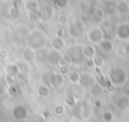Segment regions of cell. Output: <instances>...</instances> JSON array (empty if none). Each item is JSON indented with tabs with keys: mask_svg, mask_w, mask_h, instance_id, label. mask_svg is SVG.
I'll use <instances>...</instances> for the list:
<instances>
[{
	"mask_svg": "<svg viewBox=\"0 0 129 122\" xmlns=\"http://www.w3.org/2000/svg\"><path fill=\"white\" fill-rule=\"evenodd\" d=\"M50 47H51V50L56 51V53H62L66 47V41L63 37H61V35H56L54 39H51Z\"/></svg>",
	"mask_w": 129,
	"mask_h": 122,
	"instance_id": "8992f818",
	"label": "cell"
},
{
	"mask_svg": "<svg viewBox=\"0 0 129 122\" xmlns=\"http://www.w3.org/2000/svg\"><path fill=\"white\" fill-rule=\"evenodd\" d=\"M115 38L120 41H128L129 40V23L124 22L118 25L115 30Z\"/></svg>",
	"mask_w": 129,
	"mask_h": 122,
	"instance_id": "5b68a950",
	"label": "cell"
},
{
	"mask_svg": "<svg viewBox=\"0 0 129 122\" xmlns=\"http://www.w3.org/2000/svg\"><path fill=\"white\" fill-rule=\"evenodd\" d=\"M12 116L14 120L21 121L27 117V108L24 105H16L12 111Z\"/></svg>",
	"mask_w": 129,
	"mask_h": 122,
	"instance_id": "52a82bcc",
	"label": "cell"
},
{
	"mask_svg": "<svg viewBox=\"0 0 129 122\" xmlns=\"http://www.w3.org/2000/svg\"><path fill=\"white\" fill-rule=\"evenodd\" d=\"M24 7H25V9H26L27 14H30V13H34V12H37V10H39L40 4L38 0H26L24 3Z\"/></svg>",
	"mask_w": 129,
	"mask_h": 122,
	"instance_id": "4fadbf2b",
	"label": "cell"
},
{
	"mask_svg": "<svg viewBox=\"0 0 129 122\" xmlns=\"http://www.w3.org/2000/svg\"><path fill=\"white\" fill-rule=\"evenodd\" d=\"M104 90L106 91L107 94H113V93H115V90H117V87H115L113 83L110 82V81H107V82L104 85Z\"/></svg>",
	"mask_w": 129,
	"mask_h": 122,
	"instance_id": "7402d4cb",
	"label": "cell"
},
{
	"mask_svg": "<svg viewBox=\"0 0 129 122\" xmlns=\"http://www.w3.org/2000/svg\"><path fill=\"white\" fill-rule=\"evenodd\" d=\"M26 45L27 48H31L37 51L38 49L42 48L46 45V35L38 30L31 31L26 38Z\"/></svg>",
	"mask_w": 129,
	"mask_h": 122,
	"instance_id": "6da1fadb",
	"label": "cell"
},
{
	"mask_svg": "<svg viewBox=\"0 0 129 122\" xmlns=\"http://www.w3.org/2000/svg\"><path fill=\"white\" fill-rule=\"evenodd\" d=\"M81 55H82L83 58L88 59V61H91L94 57L97 55V50H96V47L93 45H85V46L81 47Z\"/></svg>",
	"mask_w": 129,
	"mask_h": 122,
	"instance_id": "ba28073f",
	"label": "cell"
},
{
	"mask_svg": "<svg viewBox=\"0 0 129 122\" xmlns=\"http://www.w3.org/2000/svg\"><path fill=\"white\" fill-rule=\"evenodd\" d=\"M8 91H9L10 95H16V94H17V88L15 87V86H10L9 90H8Z\"/></svg>",
	"mask_w": 129,
	"mask_h": 122,
	"instance_id": "83f0119b",
	"label": "cell"
},
{
	"mask_svg": "<svg viewBox=\"0 0 129 122\" xmlns=\"http://www.w3.org/2000/svg\"><path fill=\"white\" fill-rule=\"evenodd\" d=\"M91 62H93V64H94V65H95L97 68H100L101 66L103 65V63H104V61H103V58H102V57L97 56V55H96V56L94 57L93 59H91Z\"/></svg>",
	"mask_w": 129,
	"mask_h": 122,
	"instance_id": "d4e9b609",
	"label": "cell"
},
{
	"mask_svg": "<svg viewBox=\"0 0 129 122\" xmlns=\"http://www.w3.org/2000/svg\"><path fill=\"white\" fill-rule=\"evenodd\" d=\"M56 21L61 26H65V25H68L69 23H70V18H69V16L65 13H61V14L57 15Z\"/></svg>",
	"mask_w": 129,
	"mask_h": 122,
	"instance_id": "ac0fdd59",
	"label": "cell"
},
{
	"mask_svg": "<svg viewBox=\"0 0 129 122\" xmlns=\"http://www.w3.org/2000/svg\"><path fill=\"white\" fill-rule=\"evenodd\" d=\"M62 59V55L61 53H56V51H49L48 54L46 55V61L48 62L49 64H53V65H55V64L59 63V61Z\"/></svg>",
	"mask_w": 129,
	"mask_h": 122,
	"instance_id": "5bb4252c",
	"label": "cell"
},
{
	"mask_svg": "<svg viewBox=\"0 0 129 122\" xmlns=\"http://www.w3.org/2000/svg\"><path fill=\"white\" fill-rule=\"evenodd\" d=\"M68 79L71 83H74V85H79L81 81V74L79 73L76 70H72V71H69L68 73Z\"/></svg>",
	"mask_w": 129,
	"mask_h": 122,
	"instance_id": "2e32d148",
	"label": "cell"
},
{
	"mask_svg": "<svg viewBox=\"0 0 129 122\" xmlns=\"http://www.w3.org/2000/svg\"><path fill=\"white\" fill-rule=\"evenodd\" d=\"M115 105L120 110H126L129 106V98L126 96H120L115 98Z\"/></svg>",
	"mask_w": 129,
	"mask_h": 122,
	"instance_id": "e0dca14e",
	"label": "cell"
},
{
	"mask_svg": "<svg viewBox=\"0 0 129 122\" xmlns=\"http://www.w3.org/2000/svg\"><path fill=\"white\" fill-rule=\"evenodd\" d=\"M86 38L89 45L97 46L101 41L105 39V32L101 26H91L86 32Z\"/></svg>",
	"mask_w": 129,
	"mask_h": 122,
	"instance_id": "3957f363",
	"label": "cell"
},
{
	"mask_svg": "<svg viewBox=\"0 0 129 122\" xmlns=\"http://www.w3.org/2000/svg\"><path fill=\"white\" fill-rule=\"evenodd\" d=\"M54 4L58 9H64L65 7H68L69 0H54Z\"/></svg>",
	"mask_w": 129,
	"mask_h": 122,
	"instance_id": "603a6c76",
	"label": "cell"
},
{
	"mask_svg": "<svg viewBox=\"0 0 129 122\" xmlns=\"http://www.w3.org/2000/svg\"><path fill=\"white\" fill-rule=\"evenodd\" d=\"M63 81H64V76L61 75L59 73H51L49 75V83L53 87H59V86H62Z\"/></svg>",
	"mask_w": 129,
	"mask_h": 122,
	"instance_id": "9a60e30c",
	"label": "cell"
},
{
	"mask_svg": "<svg viewBox=\"0 0 129 122\" xmlns=\"http://www.w3.org/2000/svg\"><path fill=\"white\" fill-rule=\"evenodd\" d=\"M114 116H113V113L111 111H104L102 113V120L104 122H112Z\"/></svg>",
	"mask_w": 129,
	"mask_h": 122,
	"instance_id": "44dd1931",
	"label": "cell"
},
{
	"mask_svg": "<svg viewBox=\"0 0 129 122\" xmlns=\"http://www.w3.org/2000/svg\"><path fill=\"white\" fill-rule=\"evenodd\" d=\"M37 95L40 98H47L50 95V87L46 83H40L37 87Z\"/></svg>",
	"mask_w": 129,
	"mask_h": 122,
	"instance_id": "8fae6325",
	"label": "cell"
},
{
	"mask_svg": "<svg viewBox=\"0 0 129 122\" xmlns=\"http://www.w3.org/2000/svg\"><path fill=\"white\" fill-rule=\"evenodd\" d=\"M77 104H78V99H77V97L74 95H69L66 96L65 98V106H68V107L70 108H73L76 107Z\"/></svg>",
	"mask_w": 129,
	"mask_h": 122,
	"instance_id": "d6986e66",
	"label": "cell"
},
{
	"mask_svg": "<svg viewBox=\"0 0 129 122\" xmlns=\"http://www.w3.org/2000/svg\"><path fill=\"white\" fill-rule=\"evenodd\" d=\"M8 57H9V51L5 48L0 49V59H1V61H6Z\"/></svg>",
	"mask_w": 129,
	"mask_h": 122,
	"instance_id": "484cf974",
	"label": "cell"
},
{
	"mask_svg": "<svg viewBox=\"0 0 129 122\" xmlns=\"http://www.w3.org/2000/svg\"><path fill=\"white\" fill-rule=\"evenodd\" d=\"M95 105H96V107H101V106H102V102H101L100 99H97L95 102Z\"/></svg>",
	"mask_w": 129,
	"mask_h": 122,
	"instance_id": "f1b7e54d",
	"label": "cell"
},
{
	"mask_svg": "<svg viewBox=\"0 0 129 122\" xmlns=\"http://www.w3.org/2000/svg\"><path fill=\"white\" fill-rule=\"evenodd\" d=\"M23 6V0H12V7L16 9H21Z\"/></svg>",
	"mask_w": 129,
	"mask_h": 122,
	"instance_id": "4316f807",
	"label": "cell"
},
{
	"mask_svg": "<svg viewBox=\"0 0 129 122\" xmlns=\"http://www.w3.org/2000/svg\"><path fill=\"white\" fill-rule=\"evenodd\" d=\"M8 14H9V16L12 17V18H17V17H20V15H21V9H16V8L10 7L9 9H8Z\"/></svg>",
	"mask_w": 129,
	"mask_h": 122,
	"instance_id": "cb8c5ba5",
	"label": "cell"
},
{
	"mask_svg": "<svg viewBox=\"0 0 129 122\" xmlns=\"http://www.w3.org/2000/svg\"><path fill=\"white\" fill-rule=\"evenodd\" d=\"M97 47L102 53H104V54H110V53H112V51L114 50V42L111 39H106V38H105L103 41H101L100 44L97 45Z\"/></svg>",
	"mask_w": 129,
	"mask_h": 122,
	"instance_id": "9c48e42d",
	"label": "cell"
},
{
	"mask_svg": "<svg viewBox=\"0 0 129 122\" xmlns=\"http://www.w3.org/2000/svg\"><path fill=\"white\" fill-rule=\"evenodd\" d=\"M114 8H115V10L121 15L129 13V4L127 0H118L114 5Z\"/></svg>",
	"mask_w": 129,
	"mask_h": 122,
	"instance_id": "7c38bea8",
	"label": "cell"
},
{
	"mask_svg": "<svg viewBox=\"0 0 129 122\" xmlns=\"http://www.w3.org/2000/svg\"><path fill=\"white\" fill-rule=\"evenodd\" d=\"M86 32V26L85 23L80 20H77L74 22H72L68 27V34L73 39L82 37Z\"/></svg>",
	"mask_w": 129,
	"mask_h": 122,
	"instance_id": "277c9868",
	"label": "cell"
},
{
	"mask_svg": "<svg viewBox=\"0 0 129 122\" xmlns=\"http://www.w3.org/2000/svg\"><path fill=\"white\" fill-rule=\"evenodd\" d=\"M0 91H1V87H0Z\"/></svg>",
	"mask_w": 129,
	"mask_h": 122,
	"instance_id": "4dcf8cb0",
	"label": "cell"
},
{
	"mask_svg": "<svg viewBox=\"0 0 129 122\" xmlns=\"http://www.w3.org/2000/svg\"><path fill=\"white\" fill-rule=\"evenodd\" d=\"M5 71H6V74H7L8 76L15 78V76H17L21 73V68L16 63H9L6 65Z\"/></svg>",
	"mask_w": 129,
	"mask_h": 122,
	"instance_id": "30bf717a",
	"label": "cell"
},
{
	"mask_svg": "<svg viewBox=\"0 0 129 122\" xmlns=\"http://www.w3.org/2000/svg\"><path fill=\"white\" fill-rule=\"evenodd\" d=\"M63 122H72V121H63Z\"/></svg>",
	"mask_w": 129,
	"mask_h": 122,
	"instance_id": "f546056e",
	"label": "cell"
},
{
	"mask_svg": "<svg viewBox=\"0 0 129 122\" xmlns=\"http://www.w3.org/2000/svg\"><path fill=\"white\" fill-rule=\"evenodd\" d=\"M53 112H54V114L57 115V116H62V115L65 113V106L62 105V104H57V105L54 106Z\"/></svg>",
	"mask_w": 129,
	"mask_h": 122,
	"instance_id": "ffe728a7",
	"label": "cell"
},
{
	"mask_svg": "<svg viewBox=\"0 0 129 122\" xmlns=\"http://www.w3.org/2000/svg\"><path fill=\"white\" fill-rule=\"evenodd\" d=\"M127 79H128V75H127L126 70L122 67H119V66L112 67L109 71V74H107V81L113 83L115 87L124 85L127 82Z\"/></svg>",
	"mask_w": 129,
	"mask_h": 122,
	"instance_id": "7a4b0ae2",
	"label": "cell"
}]
</instances>
